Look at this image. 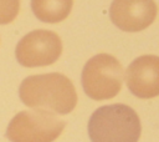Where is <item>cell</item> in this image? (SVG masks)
Here are the masks:
<instances>
[{
	"mask_svg": "<svg viewBox=\"0 0 159 142\" xmlns=\"http://www.w3.org/2000/svg\"><path fill=\"white\" fill-rule=\"evenodd\" d=\"M19 96L31 108L60 115L70 113L77 105L72 81L58 72L26 77L20 85Z\"/></svg>",
	"mask_w": 159,
	"mask_h": 142,
	"instance_id": "cell-1",
	"label": "cell"
},
{
	"mask_svg": "<svg viewBox=\"0 0 159 142\" xmlns=\"http://www.w3.org/2000/svg\"><path fill=\"white\" fill-rule=\"evenodd\" d=\"M140 131L137 112L123 103L102 106L88 121V135L92 142H138Z\"/></svg>",
	"mask_w": 159,
	"mask_h": 142,
	"instance_id": "cell-2",
	"label": "cell"
},
{
	"mask_svg": "<svg viewBox=\"0 0 159 142\" xmlns=\"http://www.w3.org/2000/svg\"><path fill=\"white\" fill-rule=\"evenodd\" d=\"M123 69L119 61L108 54L89 59L82 71V86L87 96L96 101L113 98L122 88Z\"/></svg>",
	"mask_w": 159,
	"mask_h": 142,
	"instance_id": "cell-3",
	"label": "cell"
},
{
	"mask_svg": "<svg viewBox=\"0 0 159 142\" xmlns=\"http://www.w3.org/2000/svg\"><path fill=\"white\" fill-rule=\"evenodd\" d=\"M65 122L45 110L21 111L9 123L6 137L11 142H53Z\"/></svg>",
	"mask_w": 159,
	"mask_h": 142,
	"instance_id": "cell-4",
	"label": "cell"
},
{
	"mask_svg": "<svg viewBox=\"0 0 159 142\" xmlns=\"http://www.w3.org/2000/svg\"><path fill=\"white\" fill-rule=\"evenodd\" d=\"M62 54L60 36L50 30H34L26 34L16 45L15 55L25 67H41L56 62Z\"/></svg>",
	"mask_w": 159,
	"mask_h": 142,
	"instance_id": "cell-5",
	"label": "cell"
},
{
	"mask_svg": "<svg viewBox=\"0 0 159 142\" xmlns=\"http://www.w3.org/2000/svg\"><path fill=\"white\" fill-rule=\"evenodd\" d=\"M158 6L154 0H113L109 16L123 31L137 32L147 29L157 17Z\"/></svg>",
	"mask_w": 159,
	"mask_h": 142,
	"instance_id": "cell-6",
	"label": "cell"
},
{
	"mask_svg": "<svg viewBox=\"0 0 159 142\" xmlns=\"http://www.w3.org/2000/svg\"><path fill=\"white\" fill-rule=\"evenodd\" d=\"M125 82L139 98L159 96V56L144 55L135 59L125 71Z\"/></svg>",
	"mask_w": 159,
	"mask_h": 142,
	"instance_id": "cell-7",
	"label": "cell"
},
{
	"mask_svg": "<svg viewBox=\"0 0 159 142\" xmlns=\"http://www.w3.org/2000/svg\"><path fill=\"white\" fill-rule=\"evenodd\" d=\"M73 0H31L35 16L43 22L56 24L65 20L72 9Z\"/></svg>",
	"mask_w": 159,
	"mask_h": 142,
	"instance_id": "cell-8",
	"label": "cell"
},
{
	"mask_svg": "<svg viewBox=\"0 0 159 142\" xmlns=\"http://www.w3.org/2000/svg\"><path fill=\"white\" fill-rule=\"evenodd\" d=\"M20 10V0H0V25L15 20Z\"/></svg>",
	"mask_w": 159,
	"mask_h": 142,
	"instance_id": "cell-9",
	"label": "cell"
}]
</instances>
